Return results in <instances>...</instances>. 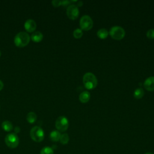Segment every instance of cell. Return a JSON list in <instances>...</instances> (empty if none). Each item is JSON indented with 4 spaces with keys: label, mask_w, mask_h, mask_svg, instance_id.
<instances>
[{
    "label": "cell",
    "mask_w": 154,
    "mask_h": 154,
    "mask_svg": "<svg viewBox=\"0 0 154 154\" xmlns=\"http://www.w3.org/2000/svg\"><path fill=\"white\" fill-rule=\"evenodd\" d=\"M82 82L84 87L88 90L94 89L97 85V78L91 72H87L84 75Z\"/></svg>",
    "instance_id": "1"
},
{
    "label": "cell",
    "mask_w": 154,
    "mask_h": 154,
    "mask_svg": "<svg viewBox=\"0 0 154 154\" xmlns=\"http://www.w3.org/2000/svg\"><path fill=\"white\" fill-rule=\"evenodd\" d=\"M30 41V36L26 32H19L14 37V43L15 45L19 48L26 46Z\"/></svg>",
    "instance_id": "2"
},
{
    "label": "cell",
    "mask_w": 154,
    "mask_h": 154,
    "mask_svg": "<svg viewBox=\"0 0 154 154\" xmlns=\"http://www.w3.org/2000/svg\"><path fill=\"white\" fill-rule=\"evenodd\" d=\"M30 136L33 141L37 143L43 140L45 133L43 130L39 126H34L30 131Z\"/></svg>",
    "instance_id": "3"
},
{
    "label": "cell",
    "mask_w": 154,
    "mask_h": 154,
    "mask_svg": "<svg viewBox=\"0 0 154 154\" xmlns=\"http://www.w3.org/2000/svg\"><path fill=\"white\" fill-rule=\"evenodd\" d=\"M109 34L113 39L120 40L124 38L125 35V31L120 26H114L111 28Z\"/></svg>",
    "instance_id": "4"
},
{
    "label": "cell",
    "mask_w": 154,
    "mask_h": 154,
    "mask_svg": "<svg viewBox=\"0 0 154 154\" xmlns=\"http://www.w3.org/2000/svg\"><path fill=\"white\" fill-rule=\"evenodd\" d=\"M80 28L82 30L88 31L93 26V21L88 15L82 16L79 20Z\"/></svg>",
    "instance_id": "5"
},
{
    "label": "cell",
    "mask_w": 154,
    "mask_h": 154,
    "mask_svg": "<svg viewBox=\"0 0 154 154\" xmlns=\"http://www.w3.org/2000/svg\"><path fill=\"white\" fill-rule=\"evenodd\" d=\"M5 143L7 146L10 148H16L19 143V137L15 133H10L6 135Z\"/></svg>",
    "instance_id": "6"
},
{
    "label": "cell",
    "mask_w": 154,
    "mask_h": 154,
    "mask_svg": "<svg viewBox=\"0 0 154 154\" xmlns=\"http://www.w3.org/2000/svg\"><path fill=\"white\" fill-rule=\"evenodd\" d=\"M55 127L59 132H65L69 127L68 119L64 116L58 117L55 121Z\"/></svg>",
    "instance_id": "7"
},
{
    "label": "cell",
    "mask_w": 154,
    "mask_h": 154,
    "mask_svg": "<svg viewBox=\"0 0 154 154\" xmlns=\"http://www.w3.org/2000/svg\"><path fill=\"white\" fill-rule=\"evenodd\" d=\"M79 10L78 7L75 4H72L68 6L66 14L68 17L72 20L76 19L79 16Z\"/></svg>",
    "instance_id": "8"
},
{
    "label": "cell",
    "mask_w": 154,
    "mask_h": 154,
    "mask_svg": "<svg viewBox=\"0 0 154 154\" xmlns=\"http://www.w3.org/2000/svg\"><path fill=\"white\" fill-rule=\"evenodd\" d=\"M36 23L32 19H28L24 23L25 29L27 32H32L36 29Z\"/></svg>",
    "instance_id": "9"
},
{
    "label": "cell",
    "mask_w": 154,
    "mask_h": 154,
    "mask_svg": "<svg viewBox=\"0 0 154 154\" xmlns=\"http://www.w3.org/2000/svg\"><path fill=\"white\" fill-rule=\"evenodd\" d=\"M144 87L147 91H154V76L148 77L144 82Z\"/></svg>",
    "instance_id": "10"
},
{
    "label": "cell",
    "mask_w": 154,
    "mask_h": 154,
    "mask_svg": "<svg viewBox=\"0 0 154 154\" xmlns=\"http://www.w3.org/2000/svg\"><path fill=\"white\" fill-rule=\"evenodd\" d=\"M90 99V94L87 91H84L79 96V100L82 103H87Z\"/></svg>",
    "instance_id": "11"
},
{
    "label": "cell",
    "mask_w": 154,
    "mask_h": 154,
    "mask_svg": "<svg viewBox=\"0 0 154 154\" xmlns=\"http://www.w3.org/2000/svg\"><path fill=\"white\" fill-rule=\"evenodd\" d=\"M43 35L40 31H35L31 35V40L34 42H40L42 40Z\"/></svg>",
    "instance_id": "12"
},
{
    "label": "cell",
    "mask_w": 154,
    "mask_h": 154,
    "mask_svg": "<svg viewBox=\"0 0 154 154\" xmlns=\"http://www.w3.org/2000/svg\"><path fill=\"white\" fill-rule=\"evenodd\" d=\"M61 134L58 131H52L50 133V139L51 141L54 142H57L60 140V137H61Z\"/></svg>",
    "instance_id": "13"
},
{
    "label": "cell",
    "mask_w": 154,
    "mask_h": 154,
    "mask_svg": "<svg viewBox=\"0 0 154 154\" xmlns=\"http://www.w3.org/2000/svg\"><path fill=\"white\" fill-rule=\"evenodd\" d=\"M2 128L3 129L4 131H6V132H10L11 131H12L13 129V125L12 123L8 120H5L2 123L1 125Z\"/></svg>",
    "instance_id": "14"
},
{
    "label": "cell",
    "mask_w": 154,
    "mask_h": 154,
    "mask_svg": "<svg viewBox=\"0 0 154 154\" xmlns=\"http://www.w3.org/2000/svg\"><path fill=\"white\" fill-rule=\"evenodd\" d=\"M109 34L108 31L105 28H100L97 32V35L100 39L106 38Z\"/></svg>",
    "instance_id": "15"
},
{
    "label": "cell",
    "mask_w": 154,
    "mask_h": 154,
    "mask_svg": "<svg viewBox=\"0 0 154 154\" xmlns=\"http://www.w3.org/2000/svg\"><path fill=\"white\" fill-rule=\"evenodd\" d=\"M144 90L141 88H138L135 89L134 92V96L135 99H140L142 98L144 96Z\"/></svg>",
    "instance_id": "16"
},
{
    "label": "cell",
    "mask_w": 154,
    "mask_h": 154,
    "mask_svg": "<svg viewBox=\"0 0 154 154\" xmlns=\"http://www.w3.org/2000/svg\"><path fill=\"white\" fill-rule=\"evenodd\" d=\"M26 120L29 123H34L37 120V115L34 112H29L26 116Z\"/></svg>",
    "instance_id": "17"
},
{
    "label": "cell",
    "mask_w": 154,
    "mask_h": 154,
    "mask_svg": "<svg viewBox=\"0 0 154 154\" xmlns=\"http://www.w3.org/2000/svg\"><path fill=\"white\" fill-rule=\"evenodd\" d=\"M60 143L62 144H66L68 143L69 141V135L67 134V133H64V134H63L62 135H61V137H60Z\"/></svg>",
    "instance_id": "18"
},
{
    "label": "cell",
    "mask_w": 154,
    "mask_h": 154,
    "mask_svg": "<svg viewBox=\"0 0 154 154\" xmlns=\"http://www.w3.org/2000/svg\"><path fill=\"white\" fill-rule=\"evenodd\" d=\"M83 32L81 28H76L73 32V35L75 38H80L82 36Z\"/></svg>",
    "instance_id": "19"
},
{
    "label": "cell",
    "mask_w": 154,
    "mask_h": 154,
    "mask_svg": "<svg viewBox=\"0 0 154 154\" xmlns=\"http://www.w3.org/2000/svg\"><path fill=\"white\" fill-rule=\"evenodd\" d=\"M40 154H54V150L51 147L45 146L41 150Z\"/></svg>",
    "instance_id": "20"
},
{
    "label": "cell",
    "mask_w": 154,
    "mask_h": 154,
    "mask_svg": "<svg viewBox=\"0 0 154 154\" xmlns=\"http://www.w3.org/2000/svg\"><path fill=\"white\" fill-rule=\"evenodd\" d=\"M146 36L149 39H154V29H150L146 32Z\"/></svg>",
    "instance_id": "21"
},
{
    "label": "cell",
    "mask_w": 154,
    "mask_h": 154,
    "mask_svg": "<svg viewBox=\"0 0 154 154\" xmlns=\"http://www.w3.org/2000/svg\"><path fill=\"white\" fill-rule=\"evenodd\" d=\"M52 4L53 6L57 7H59L60 5H61V1H59V0H54L52 1Z\"/></svg>",
    "instance_id": "22"
},
{
    "label": "cell",
    "mask_w": 154,
    "mask_h": 154,
    "mask_svg": "<svg viewBox=\"0 0 154 154\" xmlns=\"http://www.w3.org/2000/svg\"><path fill=\"white\" fill-rule=\"evenodd\" d=\"M70 2V1H61V5L66 6V5H68Z\"/></svg>",
    "instance_id": "23"
},
{
    "label": "cell",
    "mask_w": 154,
    "mask_h": 154,
    "mask_svg": "<svg viewBox=\"0 0 154 154\" xmlns=\"http://www.w3.org/2000/svg\"><path fill=\"white\" fill-rule=\"evenodd\" d=\"M20 132V128L18 126H16L14 128V132L15 134H17Z\"/></svg>",
    "instance_id": "24"
},
{
    "label": "cell",
    "mask_w": 154,
    "mask_h": 154,
    "mask_svg": "<svg viewBox=\"0 0 154 154\" xmlns=\"http://www.w3.org/2000/svg\"><path fill=\"white\" fill-rule=\"evenodd\" d=\"M3 87H4V84L2 82V81L0 80V91L3 88Z\"/></svg>",
    "instance_id": "25"
},
{
    "label": "cell",
    "mask_w": 154,
    "mask_h": 154,
    "mask_svg": "<svg viewBox=\"0 0 154 154\" xmlns=\"http://www.w3.org/2000/svg\"><path fill=\"white\" fill-rule=\"evenodd\" d=\"M82 5V1H79V2H78V6H81Z\"/></svg>",
    "instance_id": "26"
},
{
    "label": "cell",
    "mask_w": 154,
    "mask_h": 154,
    "mask_svg": "<svg viewBox=\"0 0 154 154\" xmlns=\"http://www.w3.org/2000/svg\"><path fill=\"white\" fill-rule=\"evenodd\" d=\"M145 154H154L153 153H152V152H147V153H146Z\"/></svg>",
    "instance_id": "27"
},
{
    "label": "cell",
    "mask_w": 154,
    "mask_h": 154,
    "mask_svg": "<svg viewBox=\"0 0 154 154\" xmlns=\"http://www.w3.org/2000/svg\"><path fill=\"white\" fill-rule=\"evenodd\" d=\"M1 51H0V57H1Z\"/></svg>",
    "instance_id": "28"
},
{
    "label": "cell",
    "mask_w": 154,
    "mask_h": 154,
    "mask_svg": "<svg viewBox=\"0 0 154 154\" xmlns=\"http://www.w3.org/2000/svg\"><path fill=\"white\" fill-rule=\"evenodd\" d=\"M0 108H1V107H0Z\"/></svg>",
    "instance_id": "29"
}]
</instances>
